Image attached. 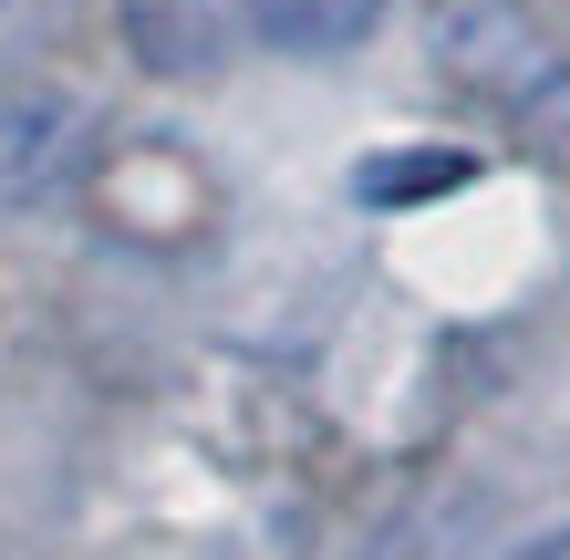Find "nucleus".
<instances>
[{
    "label": "nucleus",
    "instance_id": "2",
    "mask_svg": "<svg viewBox=\"0 0 570 560\" xmlns=\"http://www.w3.org/2000/svg\"><path fill=\"white\" fill-rule=\"evenodd\" d=\"M83 156H94L83 94H62V83H0V218L62 197L83 177Z\"/></svg>",
    "mask_w": 570,
    "mask_h": 560
},
{
    "label": "nucleus",
    "instance_id": "4",
    "mask_svg": "<svg viewBox=\"0 0 570 560\" xmlns=\"http://www.w3.org/2000/svg\"><path fill=\"white\" fill-rule=\"evenodd\" d=\"M374 21H384V0H249V31L271 52H353V42H374Z\"/></svg>",
    "mask_w": 570,
    "mask_h": 560
},
{
    "label": "nucleus",
    "instance_id": "6",
    "mask_svg": "<svg viewBox=\"0 0 570 560\" xmlns=\"http://www.w3.org/2000/svg\"><path fill=\"white\" fill-rule=\"evenodd\" d=\"M62 21H73V0H0V62L31 52V42H52Z\"/></svg>",
    "mask_w": 570,
    "mask_h": 560
},
{
    "label": "nucleus",
    "instance_id": "1",
    "mask_svg": "<svg viewBox=\"0 0 570 560\" xmlns=\"http://www.w3.org/2000/svg\"><path fill=\"white\" fill-rule=\"evenodd\" d=\"M435 62H446L478 105L519 115V125L570 115V62L519 0H435Z\"/></svg>",
    "mask_w": 570,
    "mask_h": 560
},
{
    "label": "nucleus",
    "instance_id": "3",
    "mask_svg": "<svg viewBox=\"0 0 570 560\" xmlns=\"http://www.w3.org/2000/svg\"><path fill=\"white\" fill-rule=\"evenodd\" d=\"M125 42H136V62L166 73V83L218 73V62L249 42V0H125Z\"/></svg>",
    "mask_w": 570,
    "mask_h": 560
},
{
    "label": "nucleus",
    "instance_id": "7",
    "mask_svg": "<svg viewBox=\"0 0 570 560\" xmlns=\"http://www.w3.org/2000/svg\"><path fill=\"white\" fill-rule=\"evenodd\" d=\"M509 560H570V530H540L529 550H509Z\"/></svg>",
    "mask_w": 570,
    "mask_h": 560
},
{
    "label": "nucleus",
    "instance_id": "5",
    "mask_svg": "<svg viewBox=\"0 0 570 560\" xmlns=\"http://www.w3.org/2000/svg\"><path fill=\"white\" fill-rule=\"evenodd\" d=\"M466 177V156H374L353 187L374 197V208H405V197H425V187H456Z\"/></svg>",
    "mask_w": 570,
    "mask_h": 560
}]
</instances>
